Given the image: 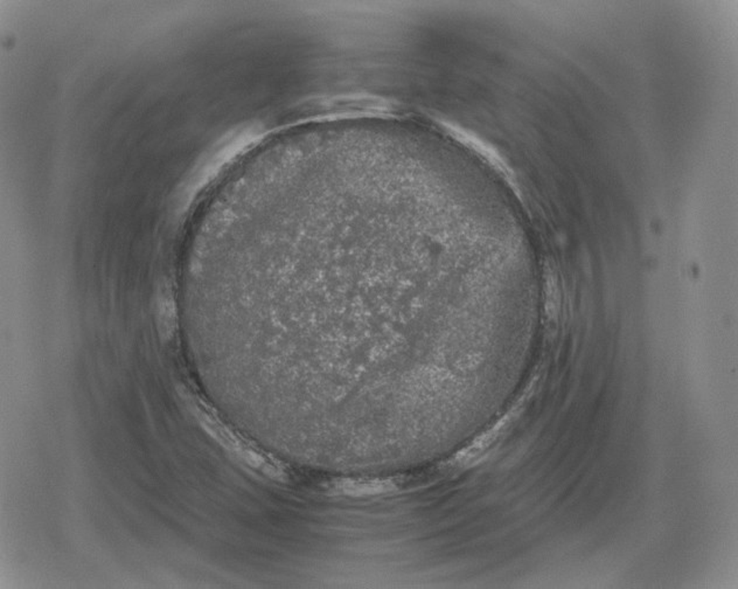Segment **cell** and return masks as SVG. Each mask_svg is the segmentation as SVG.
Returning <instances> with one entry per match:
<instances>
[{
    "label": "cell",
    "mask_w": 738,
    "mask_h": 589,
    "mask_svg": "<svg viewBox=\"0 0 738 589\" xmlns=\"http://www.w3.org/2000/svg\"><path fill=\"white\" fill-rule=\"evenodd\" d=\"M391 489V485L388 484L387 482H378V480H373V482H345L341 490L346 495L351 496H366V495H379V493H383Z\"/></svg>",
    "instance_id": "cell-1"
}]
</instances>
